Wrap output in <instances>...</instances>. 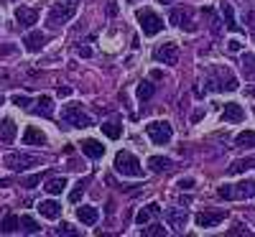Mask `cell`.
<instances>
[{
    "mask_svg": "<svg viewBox=\"0 0 255 237\" xmlns=\"http://www.w3.org/2000/svg\"><path fill=\"white\" fill-rule=\"evenodd\" d=\"M204 87L212 90V92H235L240 84H238V79L232 77V72L227 67H215V69L209 72Z\"/></svg>",
    "mask_w": 255,
    "mask_h": 237,
    "instance_id": "6da1fadb",
    "label": "cell"
},
{
    "mask_svg": "<svg viewBox=\"0 0 255 237\" xmlns=\"http://www.w3.org/2000/svg\"><path fill=\"white\" fill-rule=\"evenodd\" d=\"M115 171L123 174V176H130V179H140L143 176L140 161L133 153H128V150H120V153L115 156Z\"/></svg>",
    "mask_w": 255,
    "mask_h": 237,
    "instance_id": "7a4b0ae2",
    "label": "cell"
},
{
    "mask_svg": "<svg viewBox=\"0 0 255 237\" xmlns=\"http://www.w3.org/2000/svg\"><path fill=\"white\" fill-rule=\"evenodd\" d=\"M74 13H77V3H56V5L49 10L46 23H49L51 31H56V28H61L64 23H69V20L74 18Z\"/></svg>",
    "mask_w": 255,
    "mask_h": 237,
    "instance_id": "3957f363",
    "label": "cell"
},
{
    "mask_svg": "<svg viewBox=\"0 0 255 237\" xmlns=\"http://www.w3.org/2000/svg\"><path fill=\"white\" fill-rule=\"evenodd\" d=\"M222 199H255V181H240V184H225L217 189Z\"/></svg>",
    "mask_w": 255,
    "mask_h": 237,
    "instance_id": "277c9868",
    "label": "cell"
},
{
    "mask_svg": "<svg viewBox=\"0 0 255 237\" xmlns=\"http://www.w3.org/2000/svg\"><path fill=\"white\" fill-rule=\"evenodd\" d=\"M135 15H138V23H140L143 36H156V33L163 31V18H161L158 13H153L151 8H143V10H138Z\"/></svg>",
    "mask_w": 255,
    "mask_h": 237,
    "instance_id": "5b68a950",
    "label": "cell"
},
{
    "mask_svg": "<svg viewBox=\"0 0 255 237\" xmlns=\"http://www.w3.org/2000/svg\"><path fill=\"white\" fill-rule=\"evenodd\" d=\"M145 133L156 145H166V143H171V138H174V127H171V122H166V120H153V122L145 125Z\"/></svg>",
    "mask_w": 255,
    "mask_h": 237,
    "instance_id": "8992f818",
    "label": "cell"
},
{
    "mask_svg": "<svg viewBox=\"0 0 255 237\" xmlns=\"http://www.w3.org/2000/svg\"><path fill=\"white\" fill-rule=\"evenodd\" d=\"M3 163L10 171H28L33 166H41V158L38 156H31V153H5Z\"/></svg>",
    "mask_w": 255,
    "mask_h": 237,
    "instance_id": "52a82bcc",
    "label": "cell"
},
{
    "mask_svg": "<svg viewBox=\"0 0 255 237\" xmlns=\"http://www.w3.org/2000/svg\"><path fill=\"white\" fill-rule=\"evenodd\" d=\"M61 120L67 122L69 127H90L92 125V118L87 115V113H82V107H77V105H69V107H64L61 110Z\"/></svg>",
    "mask_w": 255,
    "mask_h": 237,
    "instance_id": "ba28073f",
    "label": "cell"
},
{
    "mask_svg": "<svg viewBox=\"0 0 255 237\" xmlns=\"http://www.w3.org/2000/svg\"><path fill=\"white\" fill-rule=\"evenodd\" d=\"M153 59L158 61V64H168V67H174V64L179 61V46L176 44H161V46H156L153 49Z\"/></svg>",
    "mask_w": 255,
    "mask_h": 237,
    "instance_id": "9c48e42d",
    "label": "cell"
},
{
    "mask_svg": "<svg viewBox=\"0 0 255 237\" xmlns=\"http://www.w3.org/2000/svg\"><path fill=\"white\" fill-rule=\"evenodd\" d=\"M163 220L168 222V227H174L176 232H181V230L186 227L189 214H186V209H184V207H168V209L163 212Z\"/></svg>",
    "mask_w": 255,
    "mask_h": 237,
    "instance_id": "30bf717a",
    "label": "cell"
},
{
    "mask_svg": "<svg viewBox=\"0 0 255 237\" xmlns=\"http://www.w3.org/2000/svg\"><path fill=\"white\" fill-rule=\"evenodd\" d=\"M222 220H225V212H199L197 217H194L197 227H204V230H209V227H217Z\"/></svg>",
    "mask_w": 255,
    "mask_h": 237,
    "instance_id": "8fae6325",
    "label": "cell"
},
{
    "mask_svg": "<svg viewBox=\"0 0 255 237\" xmlns=\"http://www.w3.org/2000/svg\"><path fill=\"white\" fill-rule=\"evenodd\" d=\"M15 133H18V125H15L13 118H3V120H0V143L10 145L15 140Z\"/></svg>",
    "mask_w": 255,
    "mask_h": 237,
    "instance_id": "7c38bea8",
    "label": "cell"
},
{
    "mask_svg": "<svg viewBox=\"0 0 255 237\" xmlns=\"http://www.w3.org/2000/svg\"><path fill=\"white\" fill-rule=\"evenodd\" d=\"M38 214L41 217H46V220H59L61 217V204L54 202V199H46V202H38Z\"/></svg>",
    "mask_w": 255,
    "mask_h": 237,
    "instance_id": "4fadbf2b",
    "label": "cell"
},
{
    "mask_svg": "<svg viewBox=\"0 0 255 237\" xmlns=\"http://www.w3.org/2000/svg\"><path fill=\"white\" fill-rule=\"evenodd\" d=\"M15 20L23 28H31L36 20H38V10H33V8H26V5H20V8H15Z\"/></svg>",
    "mask_w": 255,
    "mask_h": 237,
    "instance_id": "5bb4252c",
    "label": "cell"
},
{
    "mask_svg": "<svg viewBox=\"0 0 255 237\" xmlns=\"http://www.w3.org/2000/svg\"><path fill=\"white\" fill-rule=\"evenodd\" d=\"M23 44H26V49H28L31 54H38L41 49H44V44H46V33H41V31H31V33H26Z\"/></svg>",
    "mask_w": 255,
    "mask_h": 237,
    "instance_id": "9a60e30c",
    "label": "cell"
},
{
    "mask_svg": "<svg viewBox=\"0 0 255 237\" xmlns=\"http://www.w3.org/2000/svg\"><path fill=\"white\" fill-rule=\"evenodd\" d=\"M79 145H82V153H84V156H90V158H95V161L105 156V145H102L100 140H95V138L82 140Z\"/></svg>",
    "mask_w": 255,
    "mask_h": 237,
    "instance_id": "2e32d148",
    "label": "cell"
},
{
    "mask_svg": "<svg viewBox=\"0 0 255 237\" xmlns=\"http://www.w3.org/2000/svg\"><path fill=\"white\" fill-rule=\"evenodd\" d=\"M222 118H225V122H243L245 120V110L238 102H227L225 110H222Z\"/></svg>",
    "mask_w": 255,
    "mask_h": 237,
    "instance_id": "e0dca14e",
    "label": "cell"
},
{
    "mask_svg": "<svg viewBox=\"0 0 255 237\" xmlns=\"http://www.w3.org/2000/svg\"><path fill=\"white\" fill-rule=\"evenodd\" d=\"M168 20H171L174 26H179V28H186V31H197V26L189 20V13H186V10H181V8H174V10H171V15H168Z\"/></svg>",
    "mask_w": 255,
    "mask_h": 237,
    "instance_id": "ac0fdd59",
    "label": "cell"
},
{
    "mask_svg": "<svg viewBox=\"0 0 255 237\" xmlns=\"http://www.w3.org/2000/svg\"><path fill=\"white\" fill-rule=\"evenodd\" d=\"M77 220H79L82 225L92 227V225H97V220H100V212H97V207H77Z\"/></svg>",
    "mask_w": 255,
    "mask_h": 237,
    "instance_id": "d6986e66",
    "label": "cell"
},
{
    "mask_svg": "<svg viewBox=\"0 0 255 237\" xmlns=\"http://www.w3.org/2000/svg\"><path fill=\"white\" fill-rule=\"evenodd\" d=\"M31 113H33V115L51 118V115H54V102H51V97H49V95H41V97L36 100V107H33Z\"/></svg>",
    "mask_w": 255,
    "mask_h": 237,
    "instance_id": "ffe728a7",
    "label": "cell"
},
{
    "mask_svg": "<svg viewBox=\"0 0 255 237\" xmlns=\"http://www.w3.org/2000/svg\"><path fill=\"white\" fill-rule=\"evenodd\" d=\"M46 143V135L38 130V127L28 125L26 127V133H23V145H44Z\"/></svg>",
    "mask_w": 255,
    "mask_h": 237,
    "instance_id": "44dd1931",
    "label": "cell"
},
{
    "mask_svg": "<svg viewBox=\"0 0 255 237\" xmlns=\"http://www.w3.org/2000/svg\"><path fill=\"white\" fill-rule=\"evenodd\" d=\"M20 230V217H15V214H5L3 222H0V232L3 235H13Z\"/></svg>",
    "mask_w": 255,
    "mask_h": 237,
    "instance_id": "7402d4cb",
    "label": "cell"
},
{
    "mask_svg": "<svg viewBox=\"0 0 255 237\" xmlns=\"http://www.w3.org/2000/svg\"><path fill=\"white\" fill-rule=\"evenodd\" d=\"M158 212H161V207H158V204H148L145 209H140V212L135 214V222L143 227V225H148V222H151V217H156Z\"/></svg>",
    "mask_w": 255,
    "mask_h": 237,
    "instance_id": "603a6c76",
    "label": "cell"
},
{
    "mask_svg": "<svg viewBox=\"0 0 255 237\" xmlns=\"http://www.w3.org/2000/svg\"><path fill=\"white\" fill-rule=\"evenodd\" d=\"M100 127H102V133L108 135L110 140H118V138L123 135V125H120L118 120H108V122H102Z\"/></svg>",
    "mask_w": 255,
    "mask_h": 237,
    "instance_id": "cb8c5ba5",
    "label": "cell"
},
{
    "mask_svg": "<svg viewBox=\"0 0 255 237\" xmlns=\"http://www.w3.org/2000/svg\"><path fill=\"white\" fill-rule=\"evenodd\" d=\"M44 189L51 194V197H56V194H61L64 189H67V179H64V176H51V179L44 184Z\"/></svg>",
    "mask_w": 255,
    "mask_h": 237,
    "instance_id": "d4e9b609",
    "label": "cell"
},
{
    "mask_svg": "<svg viewBox=\"0 0 255 237\" xmlns=\"http://www.w3.org/2000/svg\"><path fill=\"white\" fill-rule=\"evenodd\" d=\"M222 18H225V26H227V31H232V33H238V31H240L238 20H235V13H232V5L222 3Z\"/></svg>",
    "mask_w": 255,
    "mask_h": 237,
    "instance_id": "484cf974",
    "label": "cell"
},
{
    "mask_svg": "<svg viewBox=\"0 0 255 237\" xmlns=\"http://www.w3.org/2000/svg\"><path fill=\"white\" fill-rule=\"evenodd\" d=\"M148 166H151V171H156V174H163V171L171 168V158H163V156H151V158H148Z\"/></svg>",
    "mask_w": 255,
    "mask_h": 237,
    "instance_id": "4316f807",
    "label": "cell"
},
{
    "mask_svg": "<svg viewBox=\"0 0 255 237\" xmlns=\"http://www.w3.org/2000/svg\"><path fill=\"white\" fill-rule=\"evenodd\" d=\"M135 95H138V100H151V97L156 95V84H151V82H140V84H138V90H135Z\"/></svg>",
    "mask_w": 255,
    "mask_h": 237,
    "instance_id": "83f0119b",
    "label": "cell"
},
{
    "mask_svg": "<svg viewBox=\"0 0 255 237\" xmlns=\"http://www.w3.org/2000/svg\"><path fill=\"white\" fill-rule=\"evenodd\" d=\"M20 230H23V232H28V235H36V232H41V225H38L33 217L23 214V217H20Z\"/></svg>",
    "mask_w": 255,
    "mask_h": 237,
    "instance_id": "f1b7e54d",
    "label": "cell"
},
{
    "mask_svg": "<svg viewBox=\"0 0 255 237\" xmlns=\"http://www.w3.org/2000/svg\"><path fill=\"white\" fill-rule=\"evenodd\" d=\"M253 166H255V158L235 161V163H232V166L227 168V174H232V176H235V174H243V171H248V168H253Z\"/></svg>",
    "mask_w": 255,
    "mask_h": 237,
    "instance_id": "f546056e",
    "label": "cell"
},
{
    "mask_svg": "<svg viewBox=\"0 0 255 237\" xmlns=\"http://www.w3.org/2000/svg\"><path fill=\"white\" fill-rule=\"evenodd\" d=\"M235 145L240 148H255V130H245L235 138Z\"/></svg>",
    "mask_w": 255,
    "mask_h": 237,
    "instance_id": "4dcf8cb0",
    "label": "cell"
},
{
    "mask_svg": "<svg viewBox=\"0 0 255 237\" xmlns=\"http://www.w3.org/2000/svg\"><path fill=\"white\" fill-rule=\"evenodd\" d=\"M243 72H245V79H255V54L243 56Z\"/></svg>",
    "mask_w": 255,
    "mask_h": 237,
    "instance_id": "1f68e13d",
    "label": "cell"
},
{
    "mask_svg": "<svg viewBox=\"0 0 255 237\" xmlns=\"http://www.w3.org/2000/svg\"><path fill=\"white\" fill-rule=\"evenodd\" d=\"M143 235H145V237H163V235H166V230H163V225L153 222V225L143 227Z\"/></svg>",
    "mask_w": 255,
    "mask_h": 237,
    "instance_id": "d6a6232c",
    "label": "cell"
},
{
    "mask_svg": "<svg viewBox=\"0 0 255 237\" xmlns=\"http://www.w3.org/2000/svg\"><path fill=\"white\" fill-rule=\"evenodd\" d=\"M82 194H84V184L79 181V184H77V186L72 189V194H69V202H74V204H77V202L82 199Z\"/></svg>",
    "mask_w": 255,
    "mask_h": 237,
    "instance_id": "836d02e7",
    "label": "cell"
},
{
    "mask_svg": "<svg viewBox=\"0 0 255 237\" xmlns=\"http://www.w3.org/2000/svg\"><path fill=\"white\" fill-rule=\"evenodd\" d=\"M10 100H13V105H15V107H28V105H31V100H28L26 95H13Z\"/></svg>",
    "mask_w": 255,
    "mask_h": 237,
    "instance_id": "e575fe53",
    "label": "cell"
},
{
    "mask_svg": "<svg viewBox=\"0 0 255 237\" xmlns=\"http://www.w3.org/2000/svg\"><path fill=\"white\" fill-rule=\"evenodd\" d=\"M227 49H230L232 54H238V51H243V41H238V38H230V41H227Z\"/></svg>",
    "mask_w": 255,
    "mask_h": 237,
    "instance_id": "d590c367",
    "label": "cell"
},
{
    "mask_svg": "<svg viewBox=\"0 0 255 237\" xmlns=\"http://www.w3.org/2000/svg\"><path fill=\"white\" fill-rule=\"evenodd\" d=\"M54 235H77V230H74L72 225H61V227L54 230Z\"/></svg>",
    "mask_w": 255,
    "mask_h": 237,
    "instance_id": "8d00e7d4",
    "label": "cell"
},
{
    "mask_svg": "<svg viewBox=\"0 0 255 237\" xmlns=\"http://www.w3.org/2000/svg\"><path fill=\"white\" fill-rule=\"evenodd\" d=\"M36 184H41V174H36V176H28V179L23 181V186H26V189H33Z\"/></svg>",
    "mask_w": 255,
    "mask_h": 237,
    "instance_id": "74e56055",
    "label": "cell"
},
{
    "mask_svg": "<svg viewBox=\"0 0 255 237\" xmlns=\"http://www.w3.org/2000/svg\"><path fill=\"white\" fill-rule=\"evenodd\" d=\"M179 189H194V179H179Z\"/></svg>",
    "mask_w": 255,
    "mask_h": 237,
    "instance_id": "f35d334b",
    "label": "cell"
},
{
    "mask_svg": "<svg viewBox=\"0 0 255 237\" xmlns=\"http://www.w3.org/2000/svg\"><path fill=\"white\" fill-rule=\"evenodd\" d=\"M77 54H79V56H84V59H90V56H92V49H87V46H79V49H77Z\"/></svg>",
    "mask_w": 255,
    "mask_h": 237,
    "instance_id": "ab89813d",
    "label": "cell"
},
{
    "mask_svg": "<svg viewBox=\"0 0 255 237\" xmlns=\"http://www.w3.org/2000/svg\"><path fill=\"white\" fill-rule=\"evenodd\" d=\"M13 51H15V46H0V56H8Z\"/></svg>",
    "mask_w": 255,
    "mask_h": 237,
    "instance_id": "60d3db41",
    "label": "cell"
},
{
    "mask_svg": "<svg viewBox=\"0 0 255 237\" xmlns=\"http://www.w3.org/2000/svg\"><path fill=\"white\" fill-rule=\"evenodd\" d=\"M108 13H110V15H118V5L113 3V0H108Z\"/></svg>",
    "mask_w": 255,
    "mask_h": 237,
    "instance_id": "b9f144b4",
    "label": "cell"
},
{
    "mask_svg": "<svg viewBox=\"0 0 255 237\" xmlns=\"http://www.w3.org/2000/svg\"><path fill=\"white\" fill-rule=\"evenodd\" d=\"M69 95H72L69 87H59V97H69Z\"/></svg>",
    "mask_w": 255,
    "mask_h": 237,
    "instance_id": "7bdbcfd3",
    "label": "cell"
},
{
    "mask_svg": "<svg viewBox=\"0 0 255 237\" xmlns=\"http://www.w3.org/2000/svg\"><path fill=\"white\" fill-rule=\"evenodd\" d=\"M202 115H204V113H202V110H197L194 115H191V120H194V122H197V120H202Z\"/></svg>",
    "mask_w": 255,
    "mask_h": 237,
    "instance_id": "ee69618b",
    "label": "cell"
},
{
    "mask_svg": "<svg viewBox=\"0 0 255 237\" xmlns=\"http://www.w3.org/2000/svg\"><path fill=\"white\" fill-rule=\"evenodd\" d=\"M248 95H250V97H255V87H250V90H248Z\"/></svg>",
    "mask_w": 255,
    "mask_h": 237,
    "instance_id": "f6af8a7d",
    "label": "cell"
},
{
    "mask_svg": "<svg viewBox=\"0 0 255 237\" xmlns=\"http://www.w3.org/2000/svg\"><path fill=\"white\" fill-rule=\"evenodd\" d=\"M158 3H174V0H158Z\"/></svg>",
    "mask_w": 255,
    "mask_h": 237,
    "instance_id": "bcb514c9",
    "label": "cell"
},
{
    "mask_svg": "<svg viewBox=\"0 0 255 237\" xmlns=\"http://www.w3.org/2000/svg\"><path fill=\"white\" fill-rule=\"evenodd\" d=\"M0 105H3V95H0Z\"/></svg>",
    "mask_w": 255,
    "mask_h": 237,
    "instance_id": "7dc6e473",
    "label": "cell"
},
{
    "mask_svg": "<svg viewBox=\"0 0 255 237\" xmlns=\"http://www.w3.org/2000/svg\"><path fill=\"white\" fill-rule=\"evenodd\" d=\"M253 44H255V33H253Z\"/></svg>",
    "mask_w": 255,
    "mask_h": 237,
    "instance_id": "c3c4849f",
    "label": "cell"
},
{
    "mask_svg": "<svg viewBox=\"0 0 255 237\" xmlns=\"http://www.w3.org/2000/svg\"><path fill=\"white\" fill-rule=\"evenodd\" d=\"M128 3H135V0H128Z\"/></svg>",
    "mask_w": 255,
    "mask_h": 237,
    "instance_id": "681fc988",
    "label": "cell"
}]
</instances>
